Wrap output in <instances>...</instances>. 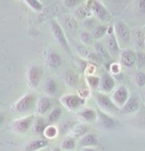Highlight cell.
I'll use <instances>...</instances> for the list:
<instances>
[{
  "mask_svg": "<svg viewBox=\"0 0 145 151\" xmlns=\"http://www.w3.org/2000/svg\"><path fill=\"white\" fill-rule=\"evenodd\" d=\"M95 53L96 54V56L98 57V59L101 62H104V63H109L111 64V56L109 55V53L107 52L106 46L103 45L101 43L96 42L95 43Z\"/></svg>",
  "mask_w": 145,
  "mask_h": 151,
  "instance_id": "15",
  "label": "cell"
},
{
  "mask_svg": "<svg viewBox=\"0 0 145 151\" xmlns=\"http://www.w3.org/2000/svg\"><path fill=\"white\" fill-rule=\"evenodd\" d=\"M133 39H134V45L136 46V48L138 51H141L145 46V34L141 29H136L134 30L133 33Z\"/></svg>",
  "mask_w": 145,
  "mask_h": 151,
  "instance_id": "22",
  "label": "cell"
},
{
  "mask_svg": "<svg viewBox=\"0 0 145 151\" xmlns=\"http://www.w3.org/2000/svg\"><path fill=\"white\" fill-rule=\"evenodd\" d=\"M35 116L33 114L27 115V116L20 117L18 119H15L11 123V130L15 133L24 134L26 133L32 125H34Z\"/></svg>",
  "mask_w": 145,
  "mask_h": 151,
  "instance_id": "4",
  "label": "cell"
},
{
  "mask_svg": "<svg viewBox=\"0 0 145 151\" xmlns=\"http://www.w3.org/2000/svg\"><path fill=\"white\" fill-rule=\"evenodd\" d=\"M88 7L90 11L93 13L95 18L98 19L100 22H107L109 20V14L107 12L106 8L103 6L99 1H90Z\"/></svg>",
  "mask_w": 145,
  "mask_h": 151,
  "instance_id": "6",
  "label": "cell"
},
{
  "mask_svg": "<svg viewBox=\"0 0 145 151\" xmlns=\"http://www.w3.org/2000/svg\"><path fill=\"white\" fill-rule=\"evenodd\" d=\"M57 88H58V85L56 83V81L53 79L47 80L44 83V91L48 96H54V94H56Z\"/></svg>",
  "mask_w": 145,
  "mask_h": 151,
  "instance_id": "26",
  "label": "cell"
},
{
  "mask_svg": "<svg viewBox=\"0 0 145 151\" xmlns=\"http://www.w3.org/2000/svg\"><path fill=\"white\" fill-rule=\"evenodd\" d=\"M46 65L51 69H57L62 65V58L58 53L50 52L47 55Z\"/></svg>",
  "mask_w": 145,
  "mask_h": 151,
  "instance_id": "20",
  "label": "cell"
},
{
  "mask_svg": "<svg viewBox=\"0 0 145 151\" xmlns=\"http://www.w3.org/2000/svg\"><path fill=\"white\" fill-rule=\"evenodd\" d=\"M80 40L82 42V44L84 46H88V45H92L93 44V36L90 32L88 31H82L80 32Z\"/></svg>",
  "mask_w": 145,
  "mask_h": 151,
  "instance_id": "29",
  "label": "cell"
},
{
  "mask_svg": "<svg viewBox=\"0 0 145 151\" xmlns=\"http://www.w3.org/2000/svg\"><path fill=\"white\" fill-rule=\"evenodd\" d=\"M92 34L95 39H99V38H101L104 34H107L106 25H98L95 30L92 32Z\"/></svg>",
  "mask_w": 145,
  "mask_h": 151,
  "instance_id": "32",
  "label": "cell"
},
{
  "mask_svg": "<svg viewBox=\"0 0 145 151\" xmlns=\"http://www.w3.org/2000/svg\"><path fill=\"white\" fill-rule=\"evenodd\" d=\"M48 125H49V124H48L47 120L40 116V117L35 119L33 127H34L35 132L40 134V133H44L45 130H46V128L48 127Z\"/></svg>",
  "mask_w": 145,
  "mask_h": 151,
  "instance_id": "24",
  "label": "cell"
},
{
  "mask_svg": "<svg viewBox=\"0 0 145 151\" xmlns=\"http://www.w3.org/2000/svg\"><path fill=\"white\" fill-rule=\"evenodd\" d=\"M64 28L69 32H75L78 29L77 20L72 16H67L64 20Z\"/></svg>",
  "mask_w": 145,
  "mask_h": 151,
  "instance_id": "27",
  "label": "cell"
},
{
  "mask_svg": "<svg viewBox=\"0 0 145 151\" xmlns=\"http://www.w3.org/2000/svg\"><path fill=\"white\" fill-rule=\"evenodd\" d=\"M49 145V141L46 139L30 140L24 145L23 151H40Z\"/></svg>",
  "mask_w": 145,
  "mask_h": 151,
  "instance_id": "13",
  "label": "cell"
},
{
  "mask_svg": "<svg viewBox=\"0 0 145 151\" xmlns=\"http://www.w3.org/2000/svg\"><path fill=\"white\" fill-rule=\"evenodd\" d=\"M78 96H80V99H85V98H88V96H90V90L87 88V87H83V88H80L79 91H78Z\"/></svg>",
  "mask_w": 145,
  "mask_h": 151,
  "instance_id": "39",
  "label": "cell"
},
{
  "mask_svg": "<svg viewBox=\"0 0 145 151\" xmlns=\"http://www.w3.org/2000/svg\"><path fill=\"white\" fill-rule=\"evenodd\" d=\"M136 63V53L132 49L124 48L119 55V64L124 68H132Z\"/></svg>",
  "mask_w": 145,
  "mask_h": 151,
  "instance_id": "8",
  "label": "cell"
},
{
  "mask_svg": "<svg viewBox=\"0 0 145 151\" xmlns=\"http://www.w3.org/2000/svg\"><path fill=\"white\" fill-rule=\"evenodd\" d=\"M88 126L85 124H76L74 126V128L72 129V132L74 134L75 138H78V137L82 138L83 136L88 134Z\"/></svg>",
  "mask_w": 145,
  "mask_h": 151,
  "instance_id": "28",
  "label": "cell"
},
{
  "mask_svg": "<svg viewBox=\"0 0 145 151\" xmlns=\"http://www.w3.org/2000/svg\"><path fill=\"white\" fill-rule=\"evenodd\" d=\"M60 102L69 110H74L83 104V99H80L78 94L68 93L61 96Z\"/></svg>",
  "mask_w": 145,
  "mask_h": 151,
  "instance_id": "10",
  "label": "cell"
},
{
  "mask_svg": "<svg viewBox=\"0 0 145 151\" xmlns=\"http://www.w3.org/2000/svg\"><path fill=\"white\" fill-rule=\"evenodd\" d=\"M135 83L139 88H142L145 86V74L143 72H138L135 75Z\"/></svg>",
  "mask_w": 145,
  "mask_h": 151,
  "instance_id": "37",
  "label": "cell"
},
{
  "mask_svg": "<svg viewBox=\"0 0 145 151\" xmlns=\"http://www.w3.org/2000/svg\"><path fill=\"white\" fill-rule=\"evenodd\" d=\"M137 6L139 8V10L142 12H145V0H140L137 2Z\"/></svg>",
  "mask_w": 145,
  "mask_h": 151,
  "instance_id": "41",
  "label": "cell"
},
{
  "mask_svg": "<svg viewBox=\"0 0 145 151\" xmlns=\"http://www.w3.org/2000/svg\"><path fill=\"white\" fill-rule=\"evenodd\" d=\"M129 93L128 90L124 86H120L113 91L111 96L112 101L114 102V104L117 107H123V106L127 102L128 99H129Z\"/></svg>",
  "mask_w": 145,
  "mask_h": 151,
  "instance_id": "9",
  "label": "cell"
},
{
  "mask_svg": "<svg viewBox=\"0 0 145 151\" xmlns=\"http://www.w3.org/2000/svg\"><path fill=\"white\" fill-rule=\"evenodd\" d=\"M61 116H62V109L60 107H55V109H53L49 112L46 120L49 124H53V123L58 122V121L60 120Z\"/></svg>",
  "mask_w": 145,
  "mask_h": 151,
  "instance_id": "25",
  "label": "cell"
},
{
  "mask_svg": "<svg viewBox=\"0 0 145 151\" xmlns=\"http://www.w3.org/2000/svg\"><path fill=\"white\" fill-rule=\"evenodd\" d=\"M88 9H87V7H85L84 5H80L79 7L76 8L75 10V16L78 19H87L88 18Z\"/></svg>",
  "mask_w": 145,
  "mask_h": 151,
  "instance_id": "35",
  "label": "cell"
},
{
  "mask_svg": "<svg viewBox=\"0 0 145 151\" xmlns=\"http://www.w3.org/2000/svg\"><path fill=\"white\" fill-rule=\"evenodd\" d=\"M25 3L30 8H32L33 10H35V11L39 12L43 9V4L41 2L37 1V0H26Z\"/></svg>",
  "mask_w": 145,
  "mask_h": 151,
  "instance_id": "36",
  "label": "cell"
},
{
  "mask_svg": "<svg viewBox=\"0 0 145 151\" xmlns=\"http://www.w3.org/2000/svg\"><path fill=\"white\" fill-rule=\"evenodd\" d=\"M27 83L33 90L38 88L43 77V70L38 66H31L27 70Z\"/></svg>",
  "mask_w": 145,
  "mask_h": 151,
  "instance_id": "5",
  "label": "cell"
},
{
  "mask_svg": "<svg viewBox=\"0 0 145 151\" xmlns=\"http://www.w3.org/2000/svg\"><path fill=\"white\" fill-rule=\"evenodd\" d=\"M135 66L138 69L145 68V52L144 51H137L136 52V63Z\"/></svg>",
  "mask_w": 145,
  "mask_h": 151,
  "instance_id": "33",
  "label": "cell"
},
{
  "mask_svg": "<svg viewBox=\"0 0 145 151\" xmlns=\"http://www.w3.org/2000/svg\"><path fill=\"white\" fill-rule=\"evenodd\" d=\"M109 69H111V74L116 75L120 72V65L118 63H111V66H109Z\"/></svg>",
  "mask_w": 145,
  "mask_h": 151,
  "instance_id": "40",
  "label": "cell"
},
{
  "mask_svg": "<svg viewBox=\"0 0 145 151\" xmlns=\"http://www.w3.org/2000/svg\"><path fill=\"white\" fill-rule=\"evenodd\" d=\"M98 20L95 17H88L85 20H84V27L87 29V31H93L98 27Z\"/></svg>",
  "mask_w": 145,
  "mask_h": 151,
  "instance_id": "31",
  "label": "cell"
},
{
  "mask_svg": "<svg viewBox=\"0 0 145 151\" xmlns=\"http://www.w3.org/2000/svg\"><path fill=\"white\" fill-rule=\"evenodd\" d=\"M78 114H79L80 119L88 123H92L98 119V112H96L95 109H90V107L82 109Z\"/></svg>",
  "mask_w": 145,
  "mask_h": 151,
  "instance_id": "17",
  "label": "cell"
},
{
  "mask_svg": "<svg viewBox=\"0 0 145 151\" xmlns=\"http://www.w3.org/2000/svg\"><path fill=\"white\" fill-rule=\"evenodd\" d=\"M36 107H37V112L39 113L40 115H44L48 113V111L52 109V101L49 96H41L38 101H37V104H36Z\"/></svg>",
  "mask_w": 145,
  "mask_h": 151,
  "instance_id": "16",
  "label": "cell"
},
{
  "mask_svg": "<svg viewBox=\"0 0 145 151\" xmlns=\"http://www.w3.org/2000/svg\"><path fill=\"white\" fill-rule=\"evenodd\" d=\"M80 151H96V150L93 149V148H90V147H85V148H82Z\"/></svg>",
  "mask_w": 145,
  "mask_h": 151,
  "instance_id": "42",
  "label": "cell"
},
{
  "mask_svg": "<svg viewBox=\"0 0 145 151\" xmlns=\"http://www.w3.org/2000/svg\"><path fill=\"white\" fill-rule=\"evenodd\" d=\"M63 81L68 87L76 88L79 85V76H78L74 71H66L63 75Z\"/></svg>",
  "mask_w": 145,
  "mask_h": 151,
  "instance_id": "18",
  "label": "cell"
},
{
  "mask_svg": "<svg viewBox=\"0 0 145 151\" xmlns=\"http://www.w3.org/2000/svg\"><path fill=\"white\" fill-rule=\"evenodd\" d=\"M106 46L107 52L109 53V55L112 57H118L119 58V55H120V48H119V43L117 41L116 37H115L114 33L113 34H111V35H107L106 36Z\"/></svg>",
  "mask_w": 145,
  "mask_h": 151,
  "instance_id": "11",
  "label": "cell"
},
{
  "mask_svg": "<svg viewBox=\"0 0 145 151\" xmlns=\"http://www.w3.org/2000/svg\"><path fill=\"white\" fill-rule=\"evenodd\" d=\"M58 134V129L55 125L53 124H49L48 127L46 128V130L44 132V135L47 139H53L57 136Z\"/></svg>",
  "mask_w": 145,
  "mask_h": 151,
  "instance_id": "34",
  "label": "cell"
},
{
  "mask_svg": "<svg viewBox=\"0 0 145 151\" xmlns=\"http://www.w3.org/2000/svg\"><path fill=\"white\" fill-rule=\"evenodd\" d=\"M37 96L35 93H28L18 99L13 106V109L17 113H26L33 109L35 104H37Z\"/></svg>",
  "mask_w": 145,
  "mask_h": 151,
  "instance_id": "2",
  "label": "cell"
},
{
  "mask_svg": "<svg viewBox=\"0 0 145 151\" xmlns=\"http://www.w3.org/2000/svg\"><path fill=\"white\" fill-rule=\"evenodd\" d=\"M113 28H114V35H115V37H116L119 44H122V45L128 44L130 40L129 28H128L123 22H120V21L114 24Z\"/></svg>",
  "mask_w": 145,
  "mask_h": 151,
  "instance_id": "7",
  "label": "cell"
},
{
  "mask_svg": "<svg viewBox=\"0 0 145 151\" xmlns=\"http://www.w3.org/2000/svg\"><path fill=\"white\" fill-rule=\"evenodd\" d=\"M115 87V81L111 75L108 74H104L101 77L100 81V86H99V90L103 93H111Z\"/></svg>",
  "mask_w": 145,
  "mask_h": 151,
  "instance_id": "14",
  "label": "cell"
},
{
  "mask_svg": "<svg viewBox=\"0 0 145 151\" xmlns=\"http://www.w3.org/2000/svg\"><path fill=\"white\" fill-rule=\"evenodd\" d=\"M95 102L99 107V110H101L104 113H109V114H116L118 112V107L114 104L112 99L103 93H96L95 94Z\"/></svg>",
  "mask_w": 145,
  "mask_h": 151,
  "instance_id": "1",
  "label": "cell"
},
{
  "mask_svg": "<svg viewBox=\"0 0 145 151\" xmlns=\"http://www.w3.org/2000/svg\"><path fill=\"white\" fill-rule=\"evenodd\" d=\"M139 106H140V99L136 96H131L128 99L127 102L123 106L121 109V111L124 114H129V113L136 112L139 109Z\"/></svg>",
  "mask_w": 145,
  "mask_h": 151,
  "instance_id": "12",
  "label": "cell"
},
{
  "mask_svg": "<svg viewBox=\"0 0 145 151\" xmlns=\"http://www.w3.org/2000/svg\"><path fill=\"white\" fill-rule=\"evenodd\" d=\"M51 151H62V148L61 146H55V147H53V149Z\"/></svg>",
  "mask_w": 145,
  "mask_h": 151,
  "instance_id": "43",
  "label": "cell"
},
{
  "mask_svg": "<svg viewBox=\"0 0 145 151\" xmlns=\"http://www.w3.org/2000/svg\"><path fill=\"white\" fill-rule=\"evenodd\" d=\"M98 143V137L93 133H88L85 136H83L82 138L79 140V147L80 148H85V147H92L93 145H96Z\"/></svg>",
  "mask_w": 145,
  "mask_h": 151,
  "instance_id": "19",
  "label": "cell"
},
{
  "mask_svg": "<svg viewBox=\"0 0 145 151\" xmlns=\"http://www.w3.org/2000/svg\"><path fill=\"white\" fill-rule=\"evenodd\" d=\"M50 28H51V31H52L54 38L56 39V41L60 44L61 47L63 48L67 53H69V54L71 53V48H70L65 31L63 30L62 26L56 20H52L50 23Z\"/></svg>",
  "mask_w": 145,
  "mask_h": 151,
  "instance_id": "3",
  "label": "cell"
},
{
  "mask_svg": "<svg viewBox=\"0 0 145 151\" xmlns=\"http://www.w3.org/2000/svg\"><path fill=\"white\" fill-rule=\"evenodd\" d=\"M80 3H82V1H80V0H66V1H64V4L69 8L79 7Z\"/></svg>",
  "mask_w": 145,
  "mask_h": 151,
  "instance_id": "38",
  "label": "cell"
},
{
  "mask_svg": "<svg viewBox=\"0 0 145 151\" xmlns=\"http://www.w3.org/2000/svg\"><path fill=\"white\" fill-rule=\"evenodd\" d=\"M40 151H45V150H44V149H42V150H40Z\"/></svg>",
  "mask_w": 145,
  "mask_h": 151,
  "instance_id": "44",
  "label": "cell"
},
{
  "mask_svg": "<svg viewBox=\"0 0 145 151\" xmlns=\"http://www.w3.org/2000/svg\"><path fill=\"white\" fill-rule=\"evenodd\" d=\"M85 81H87V83L90 88H98L100 86V81L101 78L96 77V76H87L85 77Z\"/></svg>",
  "mask_w": 145,
  "mask_h": 151,
  "instance_id": "30",
  "label": "cell"
},
{
  "mask_svg": "<svg viewBox=\"0 0 145 151\" xmlns=\"http://www.w3.org/2000/svg\"><path fill=\"white\" fill-rule=\"evenodd\" d=\"M98 121L99 124L104 128H111L114 126L113 119L109 117L106 113L101 111V110H98Z\"/></svg>",
  "mask_w": 145,
  "mask_h": 151,
  "instance_id": "21",
  "label": "cell"
},
{
  "mask_svg": "<svg viewBox=\"0 0 145 151\" xmlns=\"http://www.w3.org/2000/svg\"><path fill=\"white\" fill-rule=\"evenodd\" d=\"M77 147V140L74 136H68L61 142V148L65 151H74Z\"/></svg>",
  "mask_w": 145,
  "mask_h": 151,
  "instance_id": "23",
  "label": "cell"
}]
</instances>
